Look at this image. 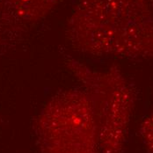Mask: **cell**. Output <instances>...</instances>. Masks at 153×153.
<instances>
[{
    "mask_svg": "<svg viewBox=\"0 0 153 153\" xmlns=\"http://www.w3.org/2000/svg\"><path fill=\"white\" fill-rule=\"evenodd\" d=\"M66 37L85 54L153 60V10L149 0H79Z\"/></svg>",
    "mask_w": 153,
    "mask_h": 153,
    "instance_id": "obj_1",
    "label": "cell"
},
{
    "mask_svg": "<svg viewBox=\"0 0 153 153\" xmlns=\"http://www.w3.org/2000/svg\"><path fill=\"white\" fill-rule=\"evenodd\" d=\"M67 71L91 96L98 120L100 153H123L137 90L118 65L99 71L65 55Z\"/></svg>",
    "mask_w": 153,
    "mask_h": 153,
    "instance_id": "obj_2",
    "label": "cell"
},
{
    "mask_svg": "<svg viewBox=\"0 0 153 153\" xmlns=\"http://www.w3.org/2000/svg\"><path fill=\"white\" fill-rule=\"evenodd\" d=\"M33 130L42 153H100L95 107L84 88L52 96L35 119Z\"/></svg>",
    "mask_w": 153,
    "mask_h": 153,
    "instance_id": "obj_3",
    "label": "cell"
},
{
    "mask_svg": "<svg viewBox=\"0 0 153 153\" xmlns=\"http://www.w3.org/2000/svg\"><path fill=\"white\" fill-rule=\"evenodd\" d=\"M60 1L0 0V30H23L43 19Z\"/></svg>",
    "mask_w": 153,
    "mask_h": 153,
    "instance_id": "obj_4",
    "label": "cell"
},
{
    "mask_svg": "<svg viewBox=\"0 0 153 153\" xmlns=\"http://www.w3.org/2000/svg\"><path fill=\"white\" fill-rule=\"evenodd\" d=\"M139 134L147 153H153V110L140 124Z\"/></svg>",
    "mask_w": 153,
    "mask_h": 153,
    "instance_id": "obj_5",
    "label": "cell"
},
{
    "mask_svg": "<svg viewBox=\"0 0 153 153\" xmlns=\"http://www.w3.org/2000/svg\"><path fill=\"white\" fill-rule=\"evenodd\" d=\"M149 2H150V4H151V6H152L153 10V0H149Z\"/></svg>",
    "mask_w": 153,
    "mask_h": 153,
    "instance_id": "obj_6",
    "label": "cell"
}]
</instances>
